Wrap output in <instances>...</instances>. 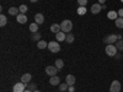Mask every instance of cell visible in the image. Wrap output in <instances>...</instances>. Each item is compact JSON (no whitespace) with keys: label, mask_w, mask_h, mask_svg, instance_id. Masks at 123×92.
Returning a JSON list of instances; mask_svg holds the SVG:
<instances>
[{"label":"cell","mask_w":123,"mask_h":92,"mask_svg":"<svg viewBox=\"0 0 123 92\" xmlns=\"http://www.w3.org/2000/svg\"><path fill=\"white\" fill-rule=\"evenodd\" d=\"M106 3V0H98V4H101V5H104Z\"/></svg>","instance_id":"32"},{"label":"cell","mask_w":123,"mask_h":92,"mask_svg":"<svg viewBox=\"0 0 123 92\" xmlns=\"http://www.w3.org/2000/svg\"><path fill=\"white\" fill-rule=\"evenodd\" d=\"M121 1H122V3H123V0H121Z\"/></svg>","instance_id":"38"},{"label":"cell","mask_w":123,"mask_h":92,"mask_svg":"<svg viewBox=\"0 0 123 92\" xmlns=\"http://www.w3.org/2000/svg\"><path fill=\"white\" fill-rule=\"evenodd\" d=\"M50 31H52L53 33H58V32H60V25H58V23H53L52 26H50Z\"/></svg>","instance_id":"17"},{"label":"cell","mask_w":123,"mask_h":92,"mask_svg":"<svg viewBox=\"0 0 123 92\" xmlns=\"http://www.w3.org/2000/svg\"><path fill=\"white\" fill-rule=\"evenodd\" d=\"M30 1H31V3H37L38 0H30Z\"/></svg>","instance_id":"35"},{"label":"cell","mask_w":123,"mask_h":92,"mask_svg":"<svg viewBox=\"0 0 123 92\" xmlns=\"http://www.w3.org/2000/svg\"><path fill=\"white\" fill-rule=\"evenodd\" d=\"M48 49H49V52H52V53H58L60 50V46L58 44V42L52 40V42L48 43Z\"/></svg>","instance_id":"3"},{"label":"cell","mask_w":123,"mask_h":92,"mask_svg":"<svg viewBox=\"0 0 123 92\" xmlns=\"http://www.w3.org/2000/svg\"><path fill=\"white\" fill-rule=\"evenodd\" d=\"M67 88H69V86H68V84L65 82V84H60L59 85V90L63 92V91H67Z\"/></svg>","instance_id":"28"},{"label":"cell","mask_w":123,"mask_h":92,"mask_svg":"<svg viewBox=\"0 0 123 92\" xmlns=\"http://www.w3.org/2000/svg\"><path fill=\"white\" fill-rule=\"evenodd\" d=\"M78 4H79L80 6H86L87 0H78Z\"/></svg>","instance_id":"30"},{"label":"cell","mask_w":123,"mask_h":92,"mask_svg":"<svg viewBox=\"0 0 123 92\" xmlns=\"http://www.w3.org/2000/svg\"><path fill=\"white\" fill-rule=\"evenodd\" d=\"M49 84H50V85H53V86H59V85H60V79H59V76H57V75L50 76V79H49Z\"/></svg>","instance_id":"8"},{"label":"cell","mask_w":123,"mask_h":92,"mask_svg":"<svg viewBox=\"0 0 123 92\" xmlns=\"http://www.w3.org/2000/svg\"><path fill=\"white\" fill-rule=\"evenodd\" d=\"M121 91V82L118 80L112 81L111 87H110V92H119Z\"/></svg>","instance_id":"5"},{"label":"cell","mask_w":123,"mask_h":92,"mask_svg":"<svg viewBox=\"0 0 123 92\" xmlns=\"http://www.w3.org/2000/svg\"><path fill=\"white\" fill-rule=\"evenodd\" d=\"M75 76H73V75H67L65 76V82L68 84V86H74V84H75Z\"/></svg>","instance_id":"11"},{"label":"cell","mask_w":123,"mask_h":92,"mask_svg":"<svg viewBox=\"0 0 123 92\" xmlns=\"http://www.w3.org/2000/svg\"><path fill=\"white\" fill-rule=\"evenodd\" d=\"M116 47H117L118 50H123V40L122 39H118L116 42Z\"/></svg>","instance_id":"25"},{"label":"cell","mask_w":123,"mask_h":92,"mask_svg":"<svg viewBox=\"0 0 123 92\" xmlns=\"http://www.w3.org/2000/svg\"><path fill=\"white\" fill-rule=\"evenodd\" d=\"M117 12H118V17H123V9H119Z\"/></svg>","instance_id":"31"},{"label":"cell","mask_w":123,"mask_h":92,"mask_svg":"<svg viewBox=\"0 0 123 92\" xmlns=\"http://www.w3.org/2000/svg\"><path fill=\"white\" fill-rule=\"evenodd\" d=\"M106 54L108 55V57H116V54H117V47L116 46H113V44H107V47H106Z\"/></svg>","instance_id":"2"},{"label":"cell","mask_w":123,"mask_h":92,"mask_svg":"<svg viewBox=\"0 0 123 92\" xmlns=\"http://www.w3.org/2000/svg\"><path fill=\"white\" fill-rule=\"evenodd\" d=\"M26 84H24V82H17V84H15L14 85V87H12V92H24L25 90H26Z\"/></svg>","instance_id":"6"},{"label":"cell","mask_w":123,"mask_h":92,"mask_svg":"<svg viewBox=\"0 0 123 92\" xmlns=\"http://www.w3.org/2000/svg\"><path fill=\"white\" fill-rule=\"evenodd\" d=\"M79 15H84V14H86V7L85 6H80V7H78V11H76Z\"/></svg>","instance_id":"26"},{"label":"cell","mask_w":123,"mask_h":92,"mask_svg":"<svg viewBox=\"0 0 123 92\" xmlns=\"http://www.w3.org/2000/svg\"><path fill=\"white\" fill-rule=\"evenodd\" d=\"M30 31L31 32H33V33H36V32H38V23H31L30 25Z\"/></svg>","instance_id":"21"},{"label":"cell","mask_w":123,"mask_h":92,"mask_svg":"<svg viewBox=\"0 0 123 92\" xmlns=\"http://www.w3.org/2000/svg\"><path fill=\"white\" fill-rule=\"evenodd\" d=\"M35 22L36 23H38V25H42L43 22H44V17H43V15L42 14H36L35 15Z\"/></svg>","instance_id":"12"},{"label":"cell","mask_w":123,"mask_h":92,"mask_svg":"<svg viewBox=\"0 0 123 92\" xmlns=\"http://www.w3.org/2000/svg\"><path fill=\"white\" fill-rule=\"evenodd\" d=\"M6 23H7V17L5 15H0V26L4 27Z\"/></svg>","instance_id":"19"},{"label":"cell","mask_w":123,"mask_h":92,"mask_svg":"<svg viewBox=\"0 0 123 92\" xmlns=\"http://www.w3.org/2000/svg\"><path fill=\"white\" fill-rule=\"evenodd\" d=\"M59 70H62V69H63V66H64V61L63 60H62V59H57L55 60V64H54Z\"/></svg>","instance_id":"20"},{"label":"cell","mask_w":123,"mask_h":92,"mask_svg":"<svg viewBox=\"0 0 123 92\" xmlns=\"http://www.w3.org/2000/svg\"><path fill=\"white\" fill-rule=\"evenodd\" d=\"M27 5H21V6H20L18 7V10H20V12H21V14H25L26 11H27Z\"/></svg>","instance_id":"29"},{"label":"cell","mask_w":123,"mask_h":92,"mask_svg":"<svg viewBox=\"0 0 123 92\" xmlns=\"http://www.w3.org/2000/svg\"><path fill=\"white\" fill-rule=\"evenodd\" d=\"M65 42L67 43H73L74 42V34L73 33H68L65 37Z\"/></svg>","instance_id":"23"},{"label":"cell","mask_w":123,"mask_h":92,"mask_svg":"<svg viewBox=\"0 0 123 92\" xmlns=\"http://www.w3.org/2000/svg\"><path fill=\"white\" fill-rule=\"evenodd\" d=\"M31 79H32V76H31V74H24L22 76H21V82H24V84H30L31 82Z\"/></svg>","instance_id":"13"},{"label":"cell","mask_w":123,"mask_h":92,"mask_svg":"<svg viewBox=\"0 0 123 92\" xmlns=\"http://www.w3.org/2000/svg\"><path fill=\"white\" fill-rule=\"evenodd\" d=\"M115 22H116V27L123 28V17H118L117 20H115Z\"/></svg>","instance_id":"22"},{"label":"cell","mask_w":123,"mask_h":92,"mask_svg":"<svg viewBox=\"0 0 123 92\" xmlns=\"http://www.w3.org/2000/svg\"><path fill=\"white\" fill-rule=\"evenodd\" d=\"M59 71V69L54 65V66H52V65H48L47 68H46V74L48 75V76H54V75H57V73Z\"/></svg>","instance_id":"4"},{"label":"cell","mask_w":123,"mask_h":92,"mask_svg":"<svg viewBox=\"0 0 123 92\" xmlns=\"http://www.w3.org/2000/svg\"><path fill=\"white\" fill-rule=\"evenodd\" d=\"M37 47H38V49H44V48H48V44H47V42H44V40H38Z\"/></svg>","instance_id":"18"},{"label":"cell","mask_w":123,"mask_h":92,"mask_svg":"<svg viewBox=\"0 0 123 92\" xmlns=\"http://www.w3.org/2000/svg\"><path fill=\"white\" fill-rule=\"evenodd\" d=\"M18 14H20L18 7H10V9H9V15H11V16H17Z\"/></svg>","instance_id":"15"},{"label":"cell","mask_w":123,"mask_h":92,"mask_svg":"<svg viewBox=\"0 0 123 92\" xmlns=\"http://www.w3.org/2000/svg\"><path fill=\"white\" fill-rule=\"evenodd\" d=\"M69 91L70 92H74V87L73 86H69Z\"/></svg>","instance_id":"33"},{"label":"cell","mask_w":123,"mask_h":92,"mask_svg":"<svg viewBox=\"0 0 123 92\" xmlns=\"http://www.w3.org/2000/svg\"><path fill=\"white\" fill-rule=\"evenodd\" d=\"M32 40H41V33L39 32H36L32 34Z\"/></svg>","instance_id":"27"},{"label":"cell","mask_w":123,"mask_h":92,"mask_svg":"<svg viewBox=\"0 0 123 92\" xmlns=\"http://www.w3.org/2000/svg\"><path fill=\"white\" fill-rule=\"evenodd\" d=\"M24 92H33V91H30V90H25Z\"/></svg>","instance_id":"36"},{"label":"cell","mask_w":123,"mask_h":92,"mask_svg":"<svg viewBox=\"0 0 123 92\" xmlns=\"http://www.w3.org/2000/svg\"><path fill=\"white\" fill-rule=\"evenodd\" d=\"M117 38L118 39H122V34H117Z\"/></svg>","instance_id":"34"},{"label":"cell","mask_w":123,"mask_h":92,"mask_svg":"<svg viewBox=\"0 0 123 92\" xmlns=\"http://www.w3.org/2000/svg\"><path fill=\"white\" fill-rule=\"evenodd\" d=\"M16 21H17L18 23H26V22H27V16H26L25 14L20 12V14L16 16Z\"/></svg>","instance_id":"10"},{"label":"cell","mask_w":123,"mask_h":92,"mask_svg":"<svg viewBox=\"0 0 123 92\" xmlns=\"http://www.w3.org/2000/svg\"><path fill=\"white\" fill-rule=\"evenodd\" d=\"M71 28H73V22H71L70 20H64V21L60 23V31L64 33H70Z\"/></svg>","instance_id":"1"},{"label":"cell","mask_w":123,"mask_h":92,"mask_svg":"<svg viewBox=\"0 0 123 92\" xmlns=\"http://www.w3.org/2000/svg\"><path fill=\"white\" fill-rule=\"evenodd\" d=\"M65 37H67V33H64V32H58V33H55V38H57V40L58 42H63V40H65Z\"/></svg>","instance_id":"14"},{"label":"cell","mask_w":123,"mask_h":92,"mask_svg":"<svg viewBox=\"0 0 123 92\" xmlns=\"http://www.w3.org/2000/svg\"><path fill=\"white\" fill-rule=\"evenodd\" d=\"M107 17L110 20H117L118 18V12H116V11H108Z\"/></svg>","instance_id":"16"},{"label":"cell","mask_w":123,"mask_h":92,"mask_svg":"<svg viewBox=\"0 0 123 92\" xmlns=\"http://www.w3.org/2000/svg\"><path fill=\"white\" fill-rule=\"evenodd\" d=\"M117 39H118V38H117V34H108V36H106V37L104 38V42H105L106 44H113Z\"/></svg>","instance_id":"7"},{"label":"cell","mask_w":123,"mask_h":92,"mask_svg":"<svg viewBox=\"0 0 123 92\" xmlns=\"http://www.w3.org/2000/svg\"><path fill=\"white\" fill-rule=\"evenodd\" d=\"M90 10H91V12L94 14V15H96V14H98L101 10H102V5L101 4H94V5L91 6Z\"/></svg>","instance_id":"9"},{"label":"cell","mask_w":123,"mask_h":92,"mask_svg":"<svg viewBox=\"0 0 123 92\" xmlns=\"http://www.w3.org/2000/svg\"><path fill=\"white\" fill-rule=\"evenodd\" d=\"M33 92H41V91H38V90H35V91H33Z\"/></svg>","instance_id":"37"},{"label":"cell","mask_w":123,"mask_h":92,"mask_svg":"<svg viewBox=\"0 0 123 92\" xmlns=\"http://www.w3.org/2000/svg\"><path fill=\"white\" fill-rule=\"evenodd\" d=\"M27 90H30V91H35V90H37V85L33 84V82H30V84H27Z\"/></svg>","instance_id":"24"}]
</instances>
